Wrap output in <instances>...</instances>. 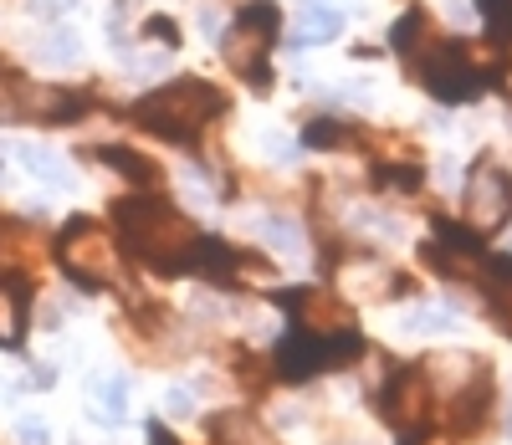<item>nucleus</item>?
I'll return each instance as SVG.
<instances>
[{"instance_id": "nucleus-1", "label": "nucleus", "mask_w": 512, "mask_h": 445, "mask_svg": "<svg viewBox=\"0 0 512 445\" xmlns=\"http://www.w3.org/2000/svg\"><path fill=\"white\" fill-rule=\"evenodd\" d=\"M113 220L123 231V246L134 251L144 266H154V272H195V226L190 220L159 200V195H128L113 205Z\"/></svg>"}, {"instance_id": "nucleus-2", "label": "nucleus", "mask_w": 512, "mask_h": 445, "mask_svg": "<svg viewBox=\"0 0 512 445\" xmlns=\"http://www.w3.org/2000/svg\"><path fill=\"white\" fill-rule=\"evenodd\" d=\"M221 113H226V93H221V87H210L200 77H180V82L159 87V93H149L134 108V123L159 133V139H169V144H195V133L210 118H221Z\"/></svg>"}, {"instance_id": "nucleus-3", "label": "nucleus", "mask_w": 512, "mask_h": 445, "mask_svg": "<svg viewBox=\"0 0 512 445\" xmlns=\"http://www.w3.org/2000/svg\"><path fill=\"white\" fill-rule=\"evenodd\" d=\"M277 26H282V16H277L272 0H251V6H241V16H236L231 36L221 41L226 67H231V72H241V77L256 87V93H267V87H272L267 47L277 41Z\"/></svg>"}, {"instance_id": "nucleus-4", "label": "nucleus", "mask_w": 512, "mask_h": 445, "mask_svg": "<svg viewBox=\"0 0 512 445\" xmlns=\"http://www.w3.org/2000/svg\"><path fill=\"white\" fill-rule=\"evenodd\" d=\"M415 77L425 93H436L441 103H466V98H482L487 87L497 82L472 52L461 47V41H436L431 52L415 62Z\"/></svg>"}, {"instance_id": "nucleus-5", "label": "nucleus", "mask_w": 512, "mask_h": 445, "mask_svg": "<svg viewBox=\"0 0 512 445\" xmlns=\"http://www.w3.org/2000/svg\"><path fill=\"white\" fill-rule=\"evenodd\" d=\"M354 353H364L359 333H333V338H318V333L292 328V333L277 343V374H282V379H313V374H323V369L349 364Z\"/></svg>"}, {"instance_id": "nucleus-6", "label": "nucleus", "mask_w": 512, "mask_h": 445, "mask_svg": "<svg viewBox=\"0 0 512 445\" xmlns=\"http://www.w3.org/2000/svg\"><path fill=\"white\" fill-rule=\"evenodd\" d=\"M466 220H472L477 236H492L512 220V174L502 164H477L472 180H466Z\"/></svg>"}, {"instance_id": "nucleus-7", "label": "nucleus", "mask_w": 512, "mask_h": 445, "mask_svg": "<svg viewBox=\"0 0 512 445\" xmlns=\"http://www.w3.org/2000/svg\"><path fill=\"white\" fill-rule=\"evenodd\" d=\"M57 256H62V272L77 277L82 287H103L113 277V246L93 220H72V226L62 231Z\"/></svg>"}, {"instance_id": "nucleus-8", "label": "nucleus", "mask_w": 512, "mask_h": 445, "mask_svg": "<svg viewBox=\"0 0 512 445\" xmlns=\"http://www.w3.org/2000/svg\"><path fill=\"white\" fill-rule=\"evenodd\" d=\"M379 415L400 435L425 430V420H431V379H425V369H395L390 384L379 389Z\"/></svg>"}, {"instance_id": "nucleus-9", "label": "nucleus", "mask_w": 512, "mask_h": 445, "mask_svg": "<svg viewBox=\"0 0 512 445\" xmlns=\"http://www.w3.org/2000/svg\"><path fill=\"white\" fill-rule=\"evenodd\" d=\"M277 302L292 313V323L303 328V333H318V338H333V333H354V318H349V307L318 292V287H297V292H277Z\"/></svg>"}, {"instance_id": "nucleus-10", "label": "nucleus", "mask_w": 512, "mask_h": 445, "mask_svg": "<svg viewBox=\"0 0 512 445\" xmlns=\"http://www.w3.org/2000/svg\"><path fill=\"white\" fill-rule=\"evenodd\" d=\"M487 410H492V369H477L472 384L451 399V425L456 430H477Z\"/></svg>"}, {"instance_id": "nucleus-11", "label": "nucleus", "mask_w": 512, "mask_h": 445, "mask_svg": "<svg viewBox=\"0 0 512 445\" xmlns=\"http://www.w3.org/2000/svg\"><path fill=\"white\" fill-rule=\"evenodd\" d=\"M436 41H441V36H436L431 16H425L420 6H410V11H405V16L395 21V52H400V57H405L410 67H415V62H420L425 52H431Z\"/></svg>"}, {"instance_id": "nucleus-12", "label": "nucleus", "mask_w": 512, "mask_h": 445, "mask_svg": "<svg viewBox=\"0 0 512 445\" xmlns=\"http://www.w3.org/2000/svg\"><path fill=\"white\" fill-rule=\"evenodd\" d=\"M26 297H31L26 277H6V282H0V348L21 343V328H26Z\"/></svg>"}, {"instance_id": "nucleus-13", "label": "nucleus", "mask_w": 512, "mask_h": 445, "mask_svg": "<svg viewBox=\"0 0 512 445\" xmlns=\"http://www.w3.org/2000/svg\"><path fill=\"white\" fill-rule=\"evenodd\" d=\"M338 31H344V16H338L333 6H318V0H308L303 6V21H297V41H333Z\"/></svg>"}, {"instance_id": "nucleus-14", "label": "nucleus", "mask_w": 512, "mask_h": 445, "mask_svg": "<svg viewBox=\"0 0 512 445\" xmlns=\"http://www.w3.org/2000/svg\"><path fill=\"white\" fill-rule=\"evenodd\" d=\"M103 164H108V169H118V174H128L134 185H154V180H159V169H154L144 154L118 149V144H113V149H103Z\"/></svg>"}, {"instance_id": "nucleus-15", "label": "nucleus", "mask_w": 512, "mask_h": 445, "mask_svg": "<svg viewBox=\"0 0 512 445\" xmlns=\"http://www.w3.org/2000/svg\"><path fill=\"white\" fill-rule=\"evenodd\" d=\"M123 399H128V384L118 379V374H108V379H98V405H93V420H103V425H118L128 410H123Z\"/></svg>"}, {"instance_id": "nucleus-16", "label": "nucleus", "mask_w": 512, "mask_h": 445, "mask_svg": "<svg viewBox=\"0 0 512 445\" xmlns=\"http://www.w3.org/2000/svg\"><path fill=\"white\" fill-rule=\"evenodd\" d=\"M21 164L36 174V180H47V185H72V169L57 154H47V149H21Z\"/></svg>"}, {"instance_id": "nucleus-17", "label": "nucleus", "mask_w": 512, "mask_h": 445, "mask_svg": "<svg viewBox=\"0 0 512 445\" xmlns=\"http://www.w3.org/2000/svg\"><path fill=\"white\" fill-rule=\"evenodd\" d=\"M477 6L487 16L492 41H497V47H507V41H512V0H477Z\"/></svg>"}, {"instance_id": "nucleus-18", "label": "nucleus", "mask_w": 512, "mask_h": 445, "mask_svg": "<svg viewBox=\"0 0 512 445\" xmlns=\"http://www.w3.org/2000/svg\"><path fill=\"white\" fill-rule=\"evenodd\" d=\"M405 328H410V333H451V328H456V318L446 313V307H415Z\"/></svg>"}, {"instance_id": "nucleus-19", "label": "nucleus", "mask_w": 512, "mask_h": 445, "mask_svg": "<svg viewBox=\"0 0 512 445\" xmlns=\"http://www.w3.org/2000/svg\"><path fill=\"white\" fill-rule=\"evenodd\" d=\"M374 180H379V185H395V190H420L425 174H420V164H379Z\"/></svg>"}, {"instance_id": "nucleus-20", "label": "nucleus", "mask_w": 512, "mask_h": 445, "mask_svg": "<svg viewBox=\"0 0 512 445\" xmlns=\"http://www.w3.org/2000/svg\"><path fill=\"white\" fill-rule=\"evenodd\" d=\"M344 139H349V128H344V123H333V118L308 123V144H313V149H333V144H344Z\"/></svg>"}, {"instance_id": "nucleus-21", "label": "nucleus", "mask_w": 512, "mask_h": 445, "mask_svg": "<svg viewBox=\"0 0 512 445\" xmlns=\"http://www.w3.org/2000/svg\"><path fill=\"white\" fill-rule=\"evenodd\" d=\"M77 36L72 31H52V41H41V57H52V62H77Z\"/></svg>"}, {"instance_id": "nucleus-22", "label": "nucleus", "mask_w": 512, "mask_h": 445, "mask_svg": "<svg viewBox=\"0 0 512 445\" xmlns=\"http://www.w3.org/2000/svg\"><path fill=\"white\" fill-rule=\"evenodd\" d=\"M262 231H267L272 246H282V251H297V246H303V241H297V226H287V220H267Z\"/></svg>"}, {"instance_id": "nucleus-23", "label": "nucleus", "mask_w": 512, "mask_h": 445, "mask_svg": "<svg viewBox=\"0 0 512 445\" xmlns=\"http://www.w3.org/2000/svg\"><path fill=\"white\" fill-rule=\"evenodd\" d=\"M16 440H21V445H52V430L41 425V420H21V425H16Z\"/></svg>"}, {"instance_id": "nucleus-24", "label": "nucleus", "mask_w": 512, "mask_h": 445, "mask_svg": "<svg viewBox=\"0 0 512 445\" xmlns=\"http://www.w3.org/2000/svg\"><path fill=\"white\" fill-rule=\"evenodd\" d=\"M144 31H149L154 41H164V47H180V26L169 21V16H154V21H149Z\"/></svg>"}, {"instance_id": "nucleus-25", "label": "nucleus", "mask_w": 512, "mask_h": 445, "mask_svg": "<svg viewBox=\"0 0 512 445\" xmlns=\"http://www.w3.org/2000/svg\"><path fill=\"white\" fill-rule=\"evenodd\" d=\"M164 410H169V415H195L190 389H169V394H164Z\"/></svg>"}, {"instance_id": "nucleus-26", "label": "nucleus", "mask_w": 512, "mask_h": 445, "mask_svg": "<svg viewBox=\"0 0 512 445\" xmlns=\"http://www.w3.org/2000/svg\"><path fill=\"white\" fill-rule=\"evenodd\" d=\"M149 445H180V440L169 435V430H159V425H154V430H149Z\"/></svg>"}]
</instances>
